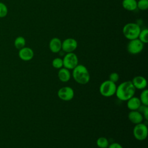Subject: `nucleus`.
<instances>
[{"label": "nucleus", "instance_id": "1", "mask_svg": "<svg viewBox=\"0 0 148 148\" xmlns=\"http://www.w3.org/2000/svg\"><path fill=\"white\" fill-rule=\"evenodd\" d=\"M136 89L131 81H125L117 86L116 95L117 98L122 101H127L130 98L134 96Z\"/></svg>", "mask_w": 148, "mask_h": 148}, {"label": "nucleus", "instance_id": "2", "mask_svg": "<svg viewBox=\"0 0 148 148\" xmlns=\"http://www.w3.org/2000/svg\"><path fill=\"white\" fill-rule=\"evenodd\" d=\"M72 70V76L76 83L80 84H86L89 82L90 75L84 65L78 64Z\"/></svg>", "mask_w": 148, "mask_h": 148}, {"label": "nucleus", "instance_id": "3", "mask_svg": "<svg viewBox=\"0 0 148 148\" xmlns=\"http://www.w3.org/2000/svg\"><path fill=\"white\" fill-rule=\"evenodd\" d=\"M139 25L136 23H129L126 24L123 28L124 36L129 40H132L138 38L140 32Z\"/></svg>", "mask_w": 148, "mask_h": 148}, {"label": "nucleus", "instance_id": "4", "mask_svg": "<svg viewBox=\"0 0 148 148\" xmlns=\"http://www.w3.org/2000/svg\"><path fill=\"white\" fill-rule=\"evenodd\" d=\"M117 86L115 83L109 80H105L99 86V92L101 95L105 97H110L116 93Z\"/></svg>", "mask_w": 148, "mask_h": 148}, {"label": "nucleus", "instance_id": "5", "mask_svg": "<svg viewBox=\"0 0 148 148\" xmlns=\"http://www.w3.org/2000/svg\"><path fill=\"white\" fill-rule=\"evenodd\" d=\"M63 61V66L69 70L73 69L78 65V58L76 54L74 53H66L64 58Z\"/></svg>", "mask_w": 148, "mask_h": 148}, {"label": "nucleus", "instance_id": "6", "mask_svg": "<svg viewBox=\"0 0 148 148\" xmlns=\"http://www.w3.org/2000/svg\"><path fill=\"white\" fill-rule=\"evenodd\" d=\"M147 127L142 123L136 124L133 129V135L134 138L140 141L145 140L147 136Z\"/></svg>", "mask_w": 148, "mask_h": 148}, {"label": "nucleus", "instance_id": "7", "mask_svg": "<svg viewBox=\"0 0 148 148\" xmlns=\"http://www.w3.org/2000/svg\"><path fill=\"white\" fill-rule=\"evenodd\" d=\"M143 46L144 43L138 38L130 40L127 45V51L131 54H137L142 51Z\"/></svg>", "mask_w": 148, "mask_h": 148}, {"label": "nucleus", "instance_id": "8", "mask_svg": "<svg viewBox=\"0 0 148 148\" xmlns=\"http://www.w3.org/2000/svg\"><path fill=\"white\" fill-rule=\"evenodd\" d=\"M74 90L72 88L68 86H65L60 88L58 92V98L64 101H69L74 97Z\"/></svg>", "mask_w": 148, "mask_h": 148}, {"label": "nucleus", "instance_id": "9", "mask_svg": "<svg viewBox=\"0 0 148 148\" xmlns=\"http://www.w3.org/2000/svg\"><path fill=\"white\" fill-rule=\"evenodd\" d=\"M77 47V42L73 38H67L62 42L61 49L68 53L73 52Z\"/></svg>", "mask_w": 148, "mask_h": 148}, {"label": "nucleus", "instance_id": "10", "mask_svg": "<svg viewBox=\"0 0 148 148\" xmlns=\"http://www.w3.org/2000/svg\"><path fill=\"white\" fill-rule=\"evenodd\" d=\"M34 56V51L28 47H24L18 51L19 58L24 61L31 60Z\"/></svg>", "mask_w": 148, "mask_h": 148}, {"label": "nucleus", "instance_id": "11", "mask_svg": "<svg viewBox=\"0 0 148 148\" xmlns=\"http://www.w3.org/2000/svg\"><path fill=\"white\" fill-rule=\"evenodd\" d=\"M129 120L134 124L136 125L142 123L144 118L142 114L137 110H131L128 114Z\"/></svg>", "mask_w": 148, "mask_h": 148}, {"label": "nucleus", "instance_id": "12", "mask_svg": "<svg viewBox=\"0 0 148 148\" xmlns=\"http://www.w3.org/2000/svg\"><path fill=\"white\" fill-rule=\"evenodd\" d=\"M131 82L135 89L143 90L145 89L147 86V80L143 76H136L134 77Z\"/></svg>", "mask_w": 148, "mask_h": 148}, {"label": "nucleus", "instance_id": "13", "mask_svg": "<svg viewBox=\"0 0 148 148\" xmlns=\"http://www.w3.org/2000/svg\"><path fill=\"white\" fill-rule=\"evenodd\" d=\"M49 46L51 52L54 53H57L61 50L62 42L58 38H53L50 40Z\"/></svg>", "mask_w": 148, "mask_h": 148}, {"label": "nucleus", "instance_id": "14", "mask_svg": "<svg viewBox=\"0 0 148 148\" xmlns=\"http://www.w3.org/2000/svg\"><path fill=\"white\" fill-rule=\"evenodd\" d=\"M127 102V106L130 110H137L142 105L139 98L134 96L130 98Z\"/></svg>", "mask_w": 148, "mask_h": 148}, {"label": "nucleus", "instance_id": "15", "mask_svg": "<svg viewBox=\"0 0 148 148\" xmlns=\"http://www.w3.org/2000/svg\"><path fill=\"white\" fill-rule=\"evenodd\" d=\"M58 77L59 80L64 83L69 81L71 77V73L69 69L65 68H61L59 69L58 72Z\"/></svg>", "mask_w": 148, "mask_h": 148}, {"label": "nucleus", "instance_id": "16", "mask_svg": "<svg viewBox=\"0 0 148 148\" xmlns=\"http://www.w3.org/2000/svg\"><path fill=\"white\" fill-rule=\"evenodd\" d=\"M122 6L127 10L134 11L137 8V1L136 0H123Z\"/></svg>", "mask_w": 148, "mask_h": 148}, {"label": "nucleus", "instance_id": "17", "mask_svg": "<svg viewBox=\"0 0 148 148\" xmlns=\"http://www.w3.org/2000/svg\"><path fill=\"white\" fill-rule=\"evenodd\" d=\"M25 43H26V42H25V38L21 36H17L14 41V47L18 50L25 47Z\"/></svg>", "mask_w": 148, "mask_h": 148}, {"label": "nucleus", "instance_id": "18", "mask_svg": "<svg viewBox=\"0 0 148 148\" xmlns=\"http://www.w3.org/2000/svg\"><path fill=\"white\" fill-rule=\"evenodd\" d=\"M97 145L99 148H107L109 146V141L105 137L101 136L97 139L96 142Z\"/></svg>", "mask_w": 148, "mask_h": 148}, {"label": "nucleus", "instance_id": "19", "mask_svg": "<svg viewBox=\"0 0 148 148\" xmlns=\"http://www.w3.org/2000/svg\"><path fill=\"white\" fill-rule=\"evenodd\" d=\"M139 98L142 105L148 106V90L147 89H143L142 90Z\"/></svg>", "mask_w": 148, "mask_h": 148}, {"label": "nucleus", "instance_id": "20", "mask_svg": "<svg viewBox=\"0 0 148 148\" xmlns=\"http://www.w3.org/2000/svg\"><path fill=\"white\" fill-rule=\"evenodd\" d=\"M138 39L143 43H147L148 42V30L147 29H144L140 31Z\"/></svg>", "mask_w": 148, "mask_h": 148}, {"label": "nucleus", "instance_id": "21", "mask_svg": "<svg viewBox=\"0 0 148 148\" xmlns=\"http://www.w3.org/2000/svg\"><path fill=\"white\" fill-rule=\"evenodd\" d=\"M52 66L56 69H60L63 67L62 59L59 57L55 58L52 61Z\"/></svg>", "mask_w": 148, "mask_h": 148}, {"label": "nucleus", "instance_id": "22", "mask_svg": "<svg viewBox=\"0 0 148 148\" xmlns=\"http://www.w3.org/2000/svg\"><path fill=\"white\" fill-rule=\"evenodd\" d=\"M8 9L7 6L3 2H0V18L5 17L7 16Z\"/></svg>", "mask_w": 148, "mask_h": 148}, {"label": "nucleus", "instance_id": "23", "mask_svg": "<svg viewBox=\"0 0 148 148\" xmlns=\"http://www.w3.org/2000/svg\"><path fill=\"white\" fill-rule=\"evenodd\" d=\"M137 8L141 10H146L148 8V0H139L137 2Z\"/></svg>", "mask_w": 148, "mask_h": 148}, {"label": "nucleus", "instance_id": "24", "mask_svg": "<svg viewBox=\"0 0 148 148\" xmlns=\"http://www.w3.org/2000/svg\"><path fill=\"white\" fill-rule=\"evenodd\" d=\"M119 75L116 72H112L109 76V80L113 83H117L119 80Z\"/></svg>", "mask_w": 148, "mask_h": 148}, {"label": "nucleus", "instance_id": "25", "mask_svg": "<svg viewBox=\"0 0 148 148\" xmlns=\"http://www.w3.org/2000/svg\"><path fill=\"white\" fill-rule=\"evenodd\" d=\"M107 148H123V147L119 143H112L110 145H109Z\"/></svg>", "mask_w": 148, "mask_h": 148}]
</instances>
